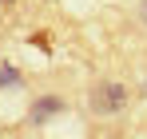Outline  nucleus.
<instances>
[{
	"mask_svg": "<svg viewBox=\"0 0 147 139\" xmlns=\"http://www.w3.org/2000/svg\"><path fill=\"white\" fill-rule=\"evenodd\" d=\"M127 103H131V92H127V84H119V80H99L96 88L88 92V107H92V115H99V119L119 115Z\"/></svg>",
	"mask_w": 147,
	"mask_h": 139,
	"instance_id": "obj_1",
	"label": "nucleus"
},
{
	"mask_svg": "<svg viewBox=\"0 0 147 139\" xmlns=\"http://www.w3.org/2000/svg\"><path fill=\"white\" fill-rule=\"evenodd\" d=\"M56 111H64V99H60V95H44V99L32 107V123H44V119L56 115Z\"/></svg>",
	"mask_w": 147,
	"mask_h": 139,
	"instance_id": "obj_2",
	"label": "nucleus"
},
{
	"mask_svg": "<svg viewBox=\"0 0 147 139\" xmlns=\"http://www.w3.org/2000/svg\"><path fill=\"white\" fill-rule=\"evenodd\" d=\"M0 4H16V0H0Z\"/></svg>",
	"mask_w": 147,
	"mask_h": 139,
	"instance_id": "obj_3",
	"label": "nucleus"
}]
</instances>
